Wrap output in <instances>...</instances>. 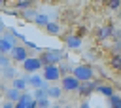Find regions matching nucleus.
I'll return each instance as SVG.
<instances>
[{
    "label": "nucleus",
    "mask_w": 121,
    "mask_h": 108,
    "mask_svg": "<svg viewBox=\"0 0 121 108\" xmlns=\"http://www.w3.org/2000/svg\"><path fill=\"white\" fill-rule=\"evenodd\" d=\"M38 59L42 66H59L62 61H66V53L60 49H42Z\"/></svg>",
    "instance_id": "f257e3e1"
},
{
    "label": "nucleus",
    "mask_w": 121,
    "mask_h": 108,
    "mask_svg": "<svg viewBox=\"0 0 121 108\" xmlns=\"http://www.w3.org/2000/svg\"><path fill=\"white\" fill-rule=\"evenodd\" d=\"M72 76L79 81V83H85V81H91L95 80V68L91 64H76L72 68Z\"/></svg>",
    "instance_id": "f03ea898"
},
{
    "label": "nucleus",
    "mask_w": 121,
    "mask_h": 108,
    "mask_svg": "<svg viewBox=\"0 0 121 108\" xmlns=\"http://www.w3.org/2000/svg\"><path fill=\"white\" fill-rule=\"evenodd\" d=\"M15 45H17V40H15L9 32H4L2 38H0V53H2V55H9Z\"/></svg>",
    "instance_id": "7ed1b4c3"
},
{
    "label": "nucleus",
    "mask_w": 121,
    "mask_h": 108,
    "mask_svg": "<svg viewBox=\"0 0 121 108\" xmlns=\"http://www.w3.org/2000/svg\"><path fill=\"white\" fill-rule=\"evenodd\" d=\"M25 81H26V87L30 85V87H34V89H42V87H49L47 85V81L42 78V74H25V76H21Z\"/></svg>",
    "instance_id": "20e7f679"
},
{
    "label": "nucleus",
    "mask_w": 121,
    "mask_h": 108,
    "mask_svg": "<svg viewBox=\"0 0 121 108\" xmlns=\"http://www.w3.org/2000/svg\"><path fill=\"white\" fill-rule=\"evenodd\" d=\"M30 55H28V49L25 47V45H21V44H17L13 49H11V53H9V59H11V63L15 61V63H25L26 59H28Z\"/></svg>",
    "instance_id": "39448f33"
},
{
    "label": "nucleus",
    "mask_w": 121,
    "mask_h": 108,
    "mask_svg": "<svg viewBox=\"0 0 121 108\" xmlns=\"http://www.w3.org/2000/svg\"><path fill=\"white\" fill-rule=\"evenodd\" d=\"M79 81L72 76V74H68V76H64V78H60V89L62 91H66V93H78V89H79Z\"/></svg>",
    "instance_id": "423d86ee"
},
{
    "label": "nucleus",
    "mask_w": 121,
    "mask_h": 108,
    "mask_svg": "<svg viewBox=\"0 0 121 108\" xmlns=\"http://www.w3.org/2000/svg\"><path fill=\"white\" fill-rule=\"evenodd\" d=\"M100 81H96V80H91V81H85V83H81L79 85V89H78V95L79 97H83V100H87L93 93H96V85H98Z\"/></svg>",
    "instance_id": "0eeeda50"
},
{
    "label": "nucleus",
    "mask_w": 121,
    "mask_h": 108,
    "mask_svg": "<svg viewBox=\"0 0 121 108\" xmlns=\"http://www.w3.org/2000/svg\"><path fill=\"white\" fill-rule=\"evenodd\" d=\"M43 66H42V63H40V59L38 57H28L25 63H23V70L26 72V74H34V72H38V70H42Z\"/></svg>",
    "instance_id": "6e6552de"
},
{
    "label": "nucleus",
    "mask_w": 121,
    "mask_h": 108,
    "mask_svg": "<svg viewBox=\"0 0 121 108\" xmlns=\"http://www.w3.org/2000/svg\"><path fill=\"white\" fill-rule=\"evenodd\" d=\"M42 78L49 83V81H57L60 80V72H59V66H43L42 68Z\"/></svg>",
    "instance_id": "1a4fd4ad"
},
{
    "label": "nucleus",
    "mask_w": 121,
    "mask_h": 108,
    "mask_svg": "<svg viewBox=\"0 0 121 108\" xmlns=\"http://www.w3.org/2000/svg\"><path fill=\"white\" fill-rule=\"evenodd\" d=\"M13 108H38V104H36V100L32 99V93H23L21 95V99L15 102V106Z\"/></svg>",
    "instance_id": "9d476101"
},
{
    "label": "nucleus",
    "mask_w": 121,
    "mask_h": 108,
    "mask_svg": "<svg viewBox=\"0 0 121 108\" xmlns=\"http://www.w3.org/2000/svg\"><path fill=\"white\" fill-rule=\"evenodd\" d=\"M64 44H66L68 49H79L81 47V38L76 36V34H70V36L64 38Z\"/></svg>",
    "instance_id": "9b49d317"
},
{
    "label": "nucleus",
    "mask_w": 121,
    "mask_h": 108,
    "mask_svg": "<svg viewBox=\"0 0 121 108\" xmlns=\"http://www.w3.org/2000/svg\"><path fill=\"white\" fill-rule=\"evenodd\" d=\"M113 34V27L112 25H104V27H98L96 28V38L98 40H106Z\"/></svg>",
    "instance_id": "f8f14e48"
},
{
    "label": "nucleus",
    "mask_w": 121,
    "mask_h": 108,
    "mask_svg": "<svg viewBox=\"0 0 121 108\" xmlns=\"http://www.w3.org/2000/svg\"><path fill=\"white\" fill-rule=\"evenodd\" d=\"M96 93H100L102 97H106V99H110V97H112V95H113L115 91H113V87H112L110 83H102V81H100V83L96 85Z\"/></svg>",
    "instance_id": "ddd939ff"
},
{
    "label": "nucleus",
    "mask_w": 121,
    "mask_h": 108,
    "mask_svg": "<svg viewBox=\"0 0 121 108\" xmlns=\"http://www.w3.org/2000/svg\"><path fill=\"white\" fill-rule=\"evenodd\" d=\"M4 93H6V100H9V102H13V104H15V102L21 99V95H23L21 91H17V89H13V87H6Z\"/></svg>",
    "instance_id": "4468645a"
},
{
    "label": "nucleus",
    "mask_w": 121,
    "mask_h": 108,
    "mask_svg": "<svg viewBox=\"0 0 121 108\" xmlns=\"http://www.w3.org/2000/svg\"><path fill=\"white\" fill-rule=\"evenodd\" d=\"M45 32H47L49 36H60V25L55 23V21H49V23L45 25Z\"/></svg>",
    "instance_id": "2eb2a0df"
},
{
    "label": "nucleus",
    "mask_w": 121,
    "mask_h": 108,
    "mask_svg": "<svg viewBox=\"0 0 121 108\" xmlns=\"http://www.w3.org/2000/svg\"><path fill=\"white\" fill-rule=\"evenodd\" d=\"M0 74H2V78H6V80H15V78H17V68H15V64H9L8 68H2Z\"/></svg>",
    "instance_id": "dca6fc26"
},
{
    "label": "nucleus",
    "mask_w": 121,
    "mask_h": 108,
    "mask_svg": "<svg viewBox=\"0 0 121 108\" xmlns=\"http://www.w3.org/2000/svg\"><path fill=\"white\" fill-rule=\"evenodd\" d=\"M60 95H62V89H60V85H51L49 89H47V99L51 100H60Z\"/></svg>",
    "instance_id": "f3484780"
},
{
    "label": "nucleus",
    "mask_w": 121,
    "mask_h": 108,
    "mask_svg": "<svg viewBox=\"0 0 121 108\" xmlns=\"http://www.w3.org/2000/svg\"><path fill=\"white\" fill-rule=\"evenodd\" d=\"M11 87L17 89V91H21V93H26V81L21 76H17L15 80H11Z\"/></svg>",
    "instance_id": "a211bd4d"
},
{
    "label": "nucleus",
    "mask_w": 121,
    "mask_h": 108,
    "mask_svg": "<svg viewBox=\"0 0 121 108\" xmlns=\"http://www.w3.org/2000/svg\"><path fill=\"white\" fill-rule=\"evenodd\" d=\"M49 21H51V19H49L47 13H40V11H38V15L34 17V23H36L38 27H43V28H45V25H47Z\"/></svg>",
    "instance_id": "6ab92c4d"
},
{
    "label": "nucleus",
    "mask_w": 121,
    "mask_h": 108,
    "mask_svg": "<svg viewBox=\"0 0 121 108\" xmlns=\"http://www.w3.org/2000/svg\"><path fill=\"white\" fill-rule=\"evenodd\" d=\"M72 68H74V66H72V64L68 63V59H66V61H62V63L59 64V72H60V78L68 76V72L72 74Z\"/></svg>",
    "instance_id": "aec40b11"
},
{
    "label": "nucleus",
    "mask_w": 121,
    "mask_h": 108,
    "mask_svg": "<svg viewBox=\"0 0 121 108\" xmlns=\"http://www.w3.org/2000/svg\"><path fill=\"white\" fill-rule=\"evenodd\" d=\"M30 8H32V2L30 0H19V2H15V11H19V13H21V9L26 11Z\"/></svg>",
    "instance_id": "412c9836"
},
{
    "label": "nucleus",
    "mask_w": 121,
    "mask_h": 108,
    "mask_svg": "<svg viewBox=\"0 0 121 108\" xmlns=\"http://www.w3.org/2000/svg\"><path fill=\"white\" fill-rule=\"evenodd\" d=\"M108 104H110V108H121V95L119 93H113L108 99Z\"/></svg>",
    "instance_id": "4be33fe9"
},
{
    "label": "nucleus",
    "mask_w": 121,
    "mask_h": 108,
    "mask_svg": "<svg viewBox=\"0 0 121 108\" xmlns=\"http://www.w3.org/2000/svg\"><path fill=\"white\" fill-rule=\"evenodd\" d=\"M110 64H112L117 72H121V53H113L112 59H110Z\"/></svg>",
    "instance_id": "5701e85b"
},
{
    "label": "nucleus",
    "mask_w": 121,
    "mask_h": 108,
    "mask_svg": "<svg viewBox=\"0 0 121 108\" xmlns=\"http://www.w3.org/2000/svg\"><path fill=\"white\" fill-rule=\"evenodd\" d=\"M47 89H49V87H42V89H34V93H32V99H34V100H40V99H45V97H47Z\"/></svg>",
    "instance_id": "b1692460"
},
{
    "label": "nucleus",
    "mask_w": 121,
    "mask_h": 108,
    "mask_svg": "<svg viewBox=\"0 0 121 108\" xmlns=\"http://www.w3.org/2000/svg\"><path fill=\"white\" fill-rule=\"evenodd\" d=\"M9 64H13L11 59H9V55H2V53H0V70H2V68H8Z\"/></svg>",
    "instance_id": "393cba45"
},
{
    "label": "nucleus",
    "mask_w": 121,
    "mask_h": 108,
    "mask_svg": "<svg viewBox=\"0 0 121 108\" xmlns=\"http://www.w3.org/2000/svg\"><path fill=\"white\" fill-rule=\"evenodd\" d=\"M36 15H38V11H36V9H32V8H30V9H26V11H23V17H25V19H28V21H34V17H36Z\"/></svg>",
    "instance_id": "a878e982"
},
{
    "label": "nucleus",
    "mask_w": 121,
    "mask_h": 108,
    "mask_svg": "<svg viewBox=\"0 0 121 108\" xmlns=\"http://www.w3.org/2000/svg\"><path fill=\"white\" fill-rule=\"evenodd\" d=\"M25 47H26V49H36L38 53H42V49H43V47L36 45V44H34V42H30V40H26V42H25Z\"/></svg>",
    "instance_id": "bb28decb"
},
{
    "label": "nucleus",
    "mask_w": 121,
    "mask_h": 108,
    "mask_svg": "<svg viewBox=\"0 0 121 108\" xmlns=\"http://www.w3.org/2000/svg\"><path fill=\"white\" fill-rule=\"evenodd\" d=\"M36 104H38V108H49V106H51V100L45 97V99H40V100H36Z\"/></svg>",
    "instance_id": "cd10ccee"
},
{
    "label": "nucleus",
    "mask_w": 121,
    "mask_h": 108,
    "mask_svg": "<svg viewBox=\"0 0 121 108\" xmlns=\"http://www.w3.org/2000/svg\"><path fill=\"white\" fill-rule=\"evenodd\" d=\"M121 6V2L119 0H115V2H108V8H112V9H117Z\"/></svg>",
    "instance_id": "c85d7f7f"
},
{
    "label": "nucleus",
    "mask_w": 121,
    "mask_h": 108,
    "mask_svg": "<svg viewBox=\"0 0 121 108\" xmlns=\"http://www.w3.org/2000/svg\"><path fill=\"white\" fill-rule=\"evenodd\" d=\"M113 53H121V40L115 42V47H113Z\"/></svg>",
    "instance_id": "c756f323"
},
{
    "label": "nucleus",
    "mask_w": 121,
    "mask_h": 108,
    "mask_svg": "<svg viewBox=\"0 0 121 108\" xmlns=\"http://www.w3.org/2000/svg\"><path fill=\"white\" fill-rule=\"evenodd\" d=\"M62 104H64V102L57 100V102H51V106H49V108H62Z\"/></svg>",
    "instance_id": "7c9ffc66"
},
{
    "label": "nucleus",
    "mask_w": 121,
    "mask_h": 108,
    "mask_svg": "<svg viewBox=\"0 0 121 108\" xmlns=\"http://www.w3.org/2000/svg\"><path fill=\"white\" fill-rule=\"evenodd\" d=\"M78 108H91V102H89V100H83V102H81Z\"/></svg>",
    "instance_id": "2f4dec72"
},
{
    "label": "nucleus",
    "mask_w": 121,
    "mask_h": 108,
    "mask_svg": "<svg viewBox=\"0 0 121 108\" xmlns=\"http://www.w3.org/2000/svg\"><path fill=\"white\" fill-rule=\"evenodd\" d=\"M13 106H15V104H13V102H9V100H6V102L2 104V108H13Z\"/></svg>",
    "instance_id": "473e14b6"
},
{
    "label": "nucleus",
    "mask_w": 121,
    "mask_h": 108,
    "mask_svg": "<svg viewBox=\"0 0 121 108\" xmlns=\"http://www.w3.org/2000/svg\"><path fill=\"white\" fill-rule=\"evenodd\" d=\"M4 28H6V25H4V21H2V17H0V36L4 34Z\"/></svg>",
    "instance_id": "72a5a7b5"
},
{
    "label": "nucleus",
    "mask_w": 121,
    "mask_h": 108,
    "mask_svg": "<svg viewBox=\"0 0 121 108\" xmlns=\"http://www.w3.org/2000/svg\"><path fill=\"white\" fill-rule=\"evenodd\" d=\"M62 108H74V106H70V104H62Z\"/></svg>",
    "instance_id": "f704fd0d"
},
{
    "label": "nucleus",
    "mask_w": 121,
    "mask_h": 108,
    "mask_svg": "<svg viewBox=\"0 0 121 108\" xmlns=\"http://www.w3.org/2000/svg\"><path fill=\"white\" fill-rule=\"evenodd\" d=\"M2 6H4V2H2V0H0V8H2Z\"/></svg>",
    "instance_id": "c9c22d12"
},
{
    "label": "nucleus",
    "mask_w": 121,
    "mask_h": 108,
    "mask_svg": "<svg viewBox=\"0 0 121 108\" xmlns=\"http://www.w3.org/2000/svg\"><path fill=\"white\" fill-rule=\"evenodd\" d=\"M0 38H2V36H0Z\"/></svg>",
    "instance_id": "e433bc0d"
}]
</instances>
